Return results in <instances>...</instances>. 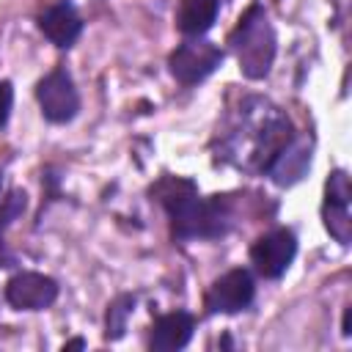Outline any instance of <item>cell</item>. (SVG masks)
Segmentation results:
<instances>
[{
  "mask_svg": "<svg viewBox=\"0 0 352 352\" xmlns=\"http://www.w3.org/2000/svg\"><path fill=\"white\" fill-rule=\"evenodd\" d=\"M25 204H28V195H25L22 190H11V192L3 198V204H0V234L6 231V226H8L14 217H19V214L25 212Z\"/></svg>",
  "mask_w": 352,
  "mask_h": 352,
  "instance_id": "obj_15",
  "label": "cell"
},
{
  "mask_svg": "<svg viewBox=\"0 0 352 352\" xmlns=\"http://www.w3.org/2000/svg\"><path fill=\"white\" fill-rule=\"evenodd\" d=\"M223 60V50L209 44V41H184L179 44L170 58H168V66H170V74L184 82V85H195L201 80H206Z\"/></svg>",
  "mask_w": 352,
  "mask_h": 352,
  "instance_id": "obj_5",
  "label": "cell"
},
{
  "mask_svg": "<svg viewBox=\"0 0 352 352\" xmlns=\"http://www.w3.org/2000/svg\"><path fill=\"white\" fill-rule=\"evenodd\" d=\"M168 214L173 223V234L182 239H212V236L226 234V226H228V214L220 198L204 201L192 195Z\"/></svg>",
  "mask_w": 352,
  "mask_h": 352,
  "instance_id": "obj_3",
  "label": "cell"
},
{
  "mask_svg": "<svg viewBox=\"0 0 352 352\" xmlns=\"http://www.w3.org/2000/svg\"><path fill=\"white\" fill-rule=\"evenodd\" d=\"M289 140H292L289 118L267 99H250L242 104L236 126L228 135V157L236 165L267 170Z\"/></svg>",
  "mask_w": 352,
  "mask_h": 352,
  "instance_id": "obj_1",
  "label": "cell"
},
{
  "mask_svg": "<svg viewBox=\"0 0 352 352\" xmlns=\"http://www.w3.org/2000/svg\"><path fill=\"white\" fill-rule=\"evenodd\" d=\"M253 278L248 270H228L206 292V308L212 314H236L253 300Z\"/></svg>",
  "mask_w": 352,
  "mask_h": 352,
  "instance_id": "obj_9",
  "label": "cell"
},
{
  "mask_svg": "<svg viewBox=\"0 0 352 352\" xmlns=\"http://www.w3.org/2000/svg\"><path fill=\"white\" fill-rule=\"evenodd\" d=\"M349 176L344 170H333L330 179L324 182V206H322V217H324V228L341 242L349 245L352 239V217H349Z\"/></svg>",
  "mask_w": 352,
  "mask_h": 352,
  "instance_id": "obj_7",
  "label": "cell"
},
{
  "mask_svg": "<svg viewBox=\"0 0 352 352\" xmlns=\"http://www.w3.org/2000/svg\"><path fill=\"white\" fill-rule=\"evenodd\" d=\"M0 187H3V173H0Z\"/></svg>",
  "mask_w": 352,
  "mask_h": 352,
  "instance_id": "obj_19",
  "label": "cell"
},
{
  "mask_svg": "<svg viewBox=\"0 0 352 352\" xmlns=\"http://www.w3.org/2000/svg\"><path fill=\"white\" fill-rule=\"evenodd\" d=\"M294 256H297V239L289 228H275L258 236L250 248V261L256 272L264 278H280L294 261Z\"/></svg>",
  "mask_w": 352,
  "mask_h": 352,
  "instance_id": "obj_6",
  "label": "cell"
},
{
  "mask_svg": "<svg viewBox=\"0 0 352 352\" xmlns=\"http://www.w3.org/2000/svg\"><path fill=\"white\" fill-rule=\"evenodd\" d=\"M132 305H135V297H129V294L118 297L110 305V311H107V338H121L124 336L126 316L132 314Z\"/></svg>",
  "mask_w": 352,
  "mask_h": 352,
  "instance_id": "obj_14",
  "label": "cell"
},
{
  "mask_svg": "<svg viewBox=\"0 0 352 352\" xmlns=\"http://www.w3.org/2000/svg\"><path fill=\"white\" fill-rule=\"evenodd\" d=\"M192 316L187 311H173V314H165L154 322L151 327V349L157 352H173V349H182L187 346V341L192 338Z\"/></svg>",
  "mask_w": 352,
  "mask_h": 352,
  "instance_id": "obj_12",
  "label": "cell"
},
{
  "mask_svg": "<svg viewBox=\"0 0 352 352\" xmlns=\"http://www.w3.org/2000/svg\"><path fill=\"white\" fill-rule=\"evenodd\" d=\"M36 99H38V107H41L44 118L52 121V124H66L80 110V96H77V88H74V80L63 69H55V72H50L47 77L38 80Z\"/></svg>",
  "mask_w": 352,
  "mask_h": 352,
  "instance_id": "obj_4",
  "label": "cell"
},
{
  "mask_svg": "<svg viewBox=\"0 0 352 352\" xmlns=\"http://www.w3.org/2000/svg\"><path fill=\"white\" fill-rule=\"evenodd\" d=\"M38 28L55 47H72L82 30V19L69 3H58L38 16Z\"/></svg>",
  "mask_w": 352,
  "mask_h": 352,
  "instance_id": "obj_11",
  "label": "cell"
},
{
  "mask_svg": "<svg viewBox=\"0 0 352 352\" xmlns=\"http://www.w3.org/2000/svg\"><path fill=\"white\" fill-rule=\"evenodd\" d=\"M308 165H311V143L305 138H297V140L292 138L278 151V157L270 162L267 173L272 176V182L278 187H292L294 182L302 179V173L308 170Z\"/></svg>",
  "mask_w": 352,
  "mask_h": 352,
  "instance_id": "obj_10",
  "label": "cell"
},
{
  "mask_svg": "<svg viewBox=\"0 0 352 352\" xmlns=\"http://www.w3.org/2000/svg\"><path fill=\"white\" fill-rule=\"evenodd\" d=\"M58 283L41 272H16L6 283V300L16 311H44L55 302Z\"/></svg>",
  "mask_w": 352,
  "mask_h": 352,
  "instance_id": "obj_8",
  "label": "cell"
},
{
  "mask_svg": "<svg viewBox=\"0 0 352 352\" xmlns=\"http://www.w3.org/2000/svg\"><path fill=\"white\" fill-rule=\"evenodd\" d=\"M231 47L236 52L239 69L250 80H261L270 74L275 60V30L261 6H250L231 33Z\"/></svg>",
  "mask_w": 352,
  "mask_h": 352,
  "instance_id": "obj_2",
  "label": "cell"
},
{
  "mask_svg": "<svg viewBox=\"0 0 352 352\" xmlns=\"http://www.w3.org/2000/svg\"><path fill=\"white\" fill-rule=\"evenodd\" d=\"M82 346H85L82 338H74V341H66V344H63V349H82Z\"/></svg>",
  "mask_w": 352,
  "mask_h": 352,
  "instance_id": "obj_17",
  "label": "cell"
},
{
  "mask_svg": "<svg viewBox=\"0 0 352 352\" xmlns=\"http://www.w3.org/2000/svg\"><path fill=\"white\" fill-rule=\"evenodd\" d=\"M341 333H344V336H349V333H352V330H349V308L344 311V330H341Z\"/></svg>",
  "mask_w": 352,
  "mask_h": 352,
  "instance_id": "obj_18",
  "label": "cell"
},
{
  "mask_svg": "<svg viewBox=\"0 0 352 352\" xmlns=\"http://www.w3.org/2000/svg\"><path fill=\"white\" fill-rule=\"evenodd\" d=\"M220 11V0H182L176 11V28L184 36H204Z\"/></svg>",
  "mask_w": 352,
  "mask_h": 352,
  "instance_id": "obj_13",
  "label": "cell"
},
{
  "mask_svg": "<svg viewBox=\"0 0 352 352\" xmlns=\"http://www.w3.org/2000/svg\"><path fill=\"white\" fill-rule=\"evenodd\" d=\"M11 104H14V88H11V82L0 80V126H6V121L11 116Z\"/></svg>",
  "mask_w": 352,
  "mask_h": 352,
  "instance_id": "obj_16",
  "label": "cell"
}]
</instances>
